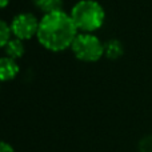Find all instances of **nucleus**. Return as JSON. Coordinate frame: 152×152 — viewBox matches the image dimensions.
I'll return each instance as SVG.
<instances>
[{"instance_id": "f257e3e1", "label": "nucleus", "mask_w": 152, "mask_h": 152, "mask_svg": "<svg viewBox=\"0 0 152 152\" xmlns=\"http://www.w3.org/2000/svg\"><path fill=\"white\" fill-rule=\"evenodd\" d=\"M79 31L71 15L63 10L43 15L37 29V42L51 52H61L71 48Z\"/></svg>"}, {"instance_id": "f03ea898", "label": "nucleus", "mask_w": 152, "mask_h": 152, "mask_svg": "<svg viewBox=\"0 0 152 152\" xmlns=\"http://www.w3.org/2000/svg\"><path fill=\"white\" fill-rule=\"evenodd\" d=\"M69 15L77 31L87 34H94L100 29L105 20L104 8L96 0H80L72 7Z\"/></svg>"}, {"instance_id": "7ed1b4c3", "label": "nucleus", "mask_w": 152, "mask_h": 152, "mask_svg": "<svg viewBox=\"0 0 152 152\" xmlns=\"http://www.w3.org/2000/svg\"><path fill=\"white\" fill-rule=\"evenodd\" d=\"M76 59L84 63H95L104 56V44L95 34L79 32L71 45Z\"/></svg>"}, {"instance_id": "20e7f679", "label": "nucleus", "mask_w": 152, "mask_h": 152, "mask_svg": "<svg viewBox=\"0 0 152 152\" xmlns=\"http://www.w3.org/2000/svg\"><path fill=\"white\" fill-rule=\"evenodd\" d=\"M40 20L31 12H20L11 20L10 27L12 36L20 40H29L37 35Z\"/></svg>"}, {"instance_id": "39448f33", "label": "nucleus", "mask_w": 152, "mask_h": 152, "mask_svg": "<svg viewBox=\"0 0 152 152\" xmlns=\"http://www.w3.org/2000/svg\"><path fill=\"white\" fill-rule=\"evenodd\" d=\"M19 64L16 63L15 59H11L8 56H1L0 58V83L4 81H11L18 76L19 74Z\"/></svg>"}, {"instance_id": "423d86ee", "label": "nucleus", "mask_w": 152, "mask_h": 152, "mask_svg": "<svg viewBox=\"0 0 152 152\" xmlns=\"http://www.w3.org/2000/svg\"><path fill=\"white\" fill-rule=\"evenodd\" d=\"M4 50V53L5 56L11 59H18L23 58L24 56V52H26V45H24V42L20 39H16V37H11L10 42L5 44V47L3 48Z\"/></svg>"}, {"instance_id": "0eeeda50", "label": "nucleus", "mask_w": 152, "mask_h": 152, "mask_svg": "<svg viewBox=\"0 0 152 152\" xmlns=\"http://www.w3.org/2000/svg\"><path fill=\"white\" fill-rule=\"evenodd\" d=\"M124 53V47L118 39H111L104 44V56L111 60H116Z\"/></svg>"}, {"instance_id": "6e6552de", "label": "nucleus", "mask_w": 152, "mask_h": 152, "mask_svg": "<svg viewBox=\"0 0 152 152\" xmlns=\"http://www.w3.org/2000/svg\"><path fill=\"white\" fill-rule=\"evenodd\" d=\"M35 7L43 12V15L55 12V11H60L63 7V0H32Z\"/></svg>"}, {"instance_id": "1a4fd4ad", "label": "nucleus", "mask_w": 152, "mask_h": 152, "mask_svg": "<svg viewBox=\"0 0 152 152\" xmlns=\"http://www.w3.org/2000/svg\"><path fill=\"white\" fill-rule=\"evenodd\" d=\"M11 37H12V32L10 24L0 19V48H4Z\"/></svg>"}, {"instance_id": "9d476101", "label": "nucleus", "mask_w": 152, "mask_h": 152, "mask_svg": "<svg viewBox=\"0 0 152 152\" xmlns=\"http://www.w3.org/2000/svg\"><path fill=\"white\" fill-rule=\"evenodd\" d=\"M139 152H152V135H147L140 140Z\"/></svg>"}, {"instance_id": "9b49d317", "label": "nucleus", "mask_w": 152, "mask_h": 152, "mask_svg": "<svg viewBox=\"0 0 152 152\" xmlns=\"http://www.w3.org/2000/svg\"><path fill=\"white\" fill-rule=\"evenodd\" d=\"M0 152H15V150H13V147L10 143L0 140Z\"/></svg>"}, {"instance_id": "f8f14e48", "label": "nucleus", "mask_w": 152, "mask_h": 152, "mask_svg": "<svg viewBox=\"0 0 152 152\" xmlns=\"http://www.w3.org/2000/svg\"><path fill=\"white\" fill-rule=\"evenodd\" d=\"M11 0H0V10H3V8H5L8 4H10Z\"/></svg>"}]
</instances>
